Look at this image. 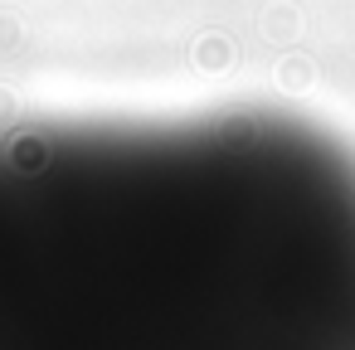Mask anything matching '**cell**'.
I'll return each mask as SVG.
<instances>
[{
  "instance_id": "6da1fadb",
  "label": "cell",
  "mask_w": 355,
  "mask_h": 350,
  "mask_svg": "<svg viewBox=\"0 0 355 350\" xmlns=\"http://www.w3.org/2000/svg\"><path fill=\"white\" fill-rule=\"evenodd\" d=\"M0 350H355V156L277 112L0 132Z\"/></svg>"
}]
</instances>
